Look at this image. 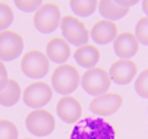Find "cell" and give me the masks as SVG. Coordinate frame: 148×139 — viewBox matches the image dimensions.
I'll return each mask as SVG.
<instances>
[{
    "instance_id": "1",
    "label": "cell",
    "mask_w": 148,
    "mask_h": 139,
    "mask_svg": "<svg viewBox=\"0 0 148 139\" xmlns=\"http://www.w3.org/2000/svg\"><path fill=\"white\" fill-rule=\"evenodd\" d=\"M70 139H116L115 127L103 118H85L74 127Z\"/></svg>"
},
{
    "instance_id": "2",
    "label": "cell",
    "mask_w": 148,
    "mask_h": 139,
    "mask_svg": "<svg viewBox=\"0 0 148 139\" xmlns=\"http://www.w3.org/2000/svg\"><path fill=\"white\" fill-rule=\"evenodd\" d=\"M80 81V73L70 64L59 66L52 74V88L63 96L73 93L78 88Z\"/></svg>"
},
{
    "instance_id": "3",
    "label": "cell",
    "mask_w": 148,
    "mask_h": 139,
    "mask_svg": "<svg viewBox=\"0 0 148 139\" xmlns=\"http://www.w3.org/2000/svg\"><path fill=\"white\" fill-rule=\"evenodd\" d=\"M60 28H62L63 39L67 43H71L78 47L87 45L90 33L85 24L78 18H75L74 16H64L60 21Z\"/></svg>"
},
{
    "instance_id": "4",
    "label": "cell",
    "mask_w": 148,
    "mask_h": 139,
    "mask_svg": "<svg viewBox=\"0 0 148 139\" xmlns=\"http://www.w3.org/2000/svg\"><path fill=\"white\" fill-rule=\"evenodd\" d=\"M81 86L85 93L97 98L106 93L110 88V77L103 68L94 67L81 77Z\"/></svg>"
},
{
    "instance_id": "5",
    "label": "cell",
    "mask_w": 148,
    "mask_h": 139,
    "mask_svg": "<svg viewBox=\"0 0 148 139\" xmlns=\"http://www.w3.org/2000/svg\"><path fill=\"white\" fill-rule=\"evenodd\" d=\"M62 21L60 8L55 3H43L34 16V25L42 33H52Z\"/></svg>"
},
{
    "instance_id": "6",
    "label": "cell",
    "mask_w": 148,
    "mask_h": 139,
    "mask_svg": "<svg viewBox=\"0 0 148 139\" xmlns=\"http://www.w3.org/2000/svg\"><path fill=\"white\" fill-rule=\"evenodd\" d=\"M25 125L27 130L35 136H48L55 131L56 121L49 111L42 108H35L27 115Z\"/></svg>"
},
{
    "instance_id": "7",
    "label": "cell",
    "mask_w": 148,
    "mask_h": 139,
    "mask_svg": "<svg viewBox=\"0 0 148 139\" xmlns=\"http://www.w3.org/2000/svg\"><path fill=\"white\" fill-rule=\"evenodd\" d=\"M21 70L29 78H43L49 73V58L39 50H31L21 60Z\"/></svg>"
},
{
    "instance_id": "8",
    "label": "cell",
    "mask_w": 148,
    "mask_h": 139,
    "mask_svg": "<svg viewBox=\"0 0 148 139\" xmlns=\"http://www.w3.org/2000/svg\"><path fill=\"white\" fill-rule=\"evenodd\" d=\"M53 96L52 86L46 82H34L29 83L23 92V100L27 106L32 108L45 107Z\"/></svg>"
},
{
    "instance_id": "9",
    "label": "cell",
    "mask_w": 148,
    "mask_h": 139,
    "mask_svg": "<svg viewBox=\"0 0 148 139\" xmlns=\"http://www.w3.org/2000/svg\"><path fill=\"white\" fill-rule=\"evenodd\" d=\"M24 42L17 32H0V61H13L23 53Z\"/></svg>"
},
{
    "instance_id": "10",
    "label": "cell",
    "mask_w": 148,
    "mask_h": 139,
    "mask_svg": "<svg viewBox=\"0 0 148 139\" xmlns=\"http://www.w3.org/2000/svg\"><path fill=\"white\" fill-rule=\"evenodd\" d=\"M123 104V98L119 93H103L101 96L94 98L90 103V110L97 115L106 117V115L115 114L116 111Z\"/></svg>"
},
{
    "instance_id": "11",
    "label": "cell",
    "mask_w": 148,
    "mask_h": 139,
    "mask_svg": "<svg viewBox=\"0 0 148 139\" xmlns=\"http://www.w3.org/2000/svg\"><path fill=\"white\" fill-rule=\"evenodd\" d=\"M137 74V66L136 63H133L132 60H117L115 61L110 70H109V77L110 81L116 82L117 85H127L134 79Z\"/></svg>"
},
{
    "instance_id": "12",
    "label": "cell",
    "mask_w": 148,
    "mask_h": 139,
    "mask_svg": "<svg viewBox=\"0 0 148 139\" xmlns=\"http://www.w3.org/2000/svg\"><path fill=\"white\" fill-rule=\"evenodd\" d=\"M140 49V43L136 35L132 32H122L116 36L113 41V50L115 53L123 60H130L133 56L137 54Z\"/></svg>"
},
{
    "instance_id": "13",
    "label": "cell",
    "mask_w": 148,
    "mask_h": 139,
    "mask_svg": "<svg viewBox=\"0 0 148 139\" xmlns=\"http://www.w3.org/2000/svg\"><path fill=\"white\" fill-rule=\"evenodd\" d=\"M58 115L62 118V121H64L66 124H74L77 123L82 114L81 104L77 99H74L73 96H63L58 102Z\"/></svg>"
},
{
    "instance_id": "14",
    "label": "cell",
    "mask_w": 148,
    "mask_h": 139,
    "mask_svg": "<svg viewBox=\"0 0 148 139\" xmlns=\"http://www.w3.org/2000/svg\"><path fill=\"white\" fill-rule=\"evenodd\" d=\"M117 36V26L115 22L101 20L92 26L91 38L97 45H108L109 42L115 41Z\"/></svg>"
},
{
    "instance_id": "15",
    "label": "cell",
    "mask_w": 148,
    "mask_h": 139,
    "mask_svg": "<svg viewBox=\"0 0 148 139\" xmlns=\"http://www.w3.org/2000/svg\"><path fill=\"white\" fill-rule=\"evenodd\" d=\"M70 54H71L70 46L63 38H53L46 45V57L52 63L62 66L63 63H66L69 60Z\"/></svg>"
},
{
    "instance_id": "16",
    "label": "cell",
    "mask_w": 148,
    "mask_h": 139,
    "mask_svg": "<svg viewBox=\"0 0 148 139\" xmlns=\"http://www.w3.org/2000/svg\"><path fill=\"white\" fill-rule=\"evenodd\" d=\"M74 58H75V63L78 66L84 67V68H94L97 66V63L101 58V53L99 50L92 46V45H84L81 47L75 50L74 53Z\"/></svg>"
},
{
    "instance_id": "17",
    "label": "cell",
    "mask_w": 148,
    "mask_h": 139,
    "mask_svg": "<svg viewBox=\"0 0 148 139\" xmlns=\"http://www.w3.org/2000/svg\"><path fill=\"white\" fill-rule=\"evenodd\" d=\"M98 6L101 16L103 18H106L108 21H112V22H113V20L123 18L129 13V8L119 6L117 1H113V0H102V1L98 3Z\"/></svg>"
},
{
    "instance_id": "18",
    "label": "cell",
    "mask_w": 148,
    "mask_h": 139,
    "mask_svg": "<svg viewBox=\"0 0 148 139\" xmlns=\"http://www.w3.org/2000/svg\"><path fill=\"white\" fill-rule=\"evenodd\" d=\"M20 98H21L20 85L14 79H8L7 86L0 92V104L4 107H11L18 103Z\"/></svg>"
},
{
    "instance_id": "19",
    "label": "cell",
    "mask_w": 148,
    "mask_h": 139,
    "mask_svg": "<svg viewBox=\"0 0 148 139\" xmlns=\"http://www.w3.org/2000/svg\"><path fill=\"white\" fill-rule=\"evenodd\" d=\"M98 6L97 0H71L70 7L78 17H90Z\"/></svg>"
},
{
    "instance_id": "20",
    "label": "cell",
    "mask_w": 148,
    "mask_h": 139,
    "mask_svg": "<svg viewBox=\"0 0 148 139\" xmlns=\"http://www.w3.org/2000/svg\"><path fill=\"white\" fill-rule=\"evenodd\" d=\"M13 18H14V14H13L11 7L7 3L0 1V32L7 31V28L13 22Z\"/></svg>"
},
{
    "instance_id": "21",
    "label": "cell",
    "mask_w": 148,
    "mask_h": 139,
    "mask_svg": "<svg viewBox=\"0 0 148 139\" xmlns=\"http://www.w3.org/2000/svg\"><path fill=\"white\" fill-rule=\"evenodd\" d=\"M0 139H18V130L8 120H0Z\"/></svg>"
},
{
    "instance_id": "22",
    "label": "cell",
    "mask_w": 148,
    "mask_h": 139,
    "mask_svg": "<svg viewBox=\"0 0 148 139\" xmlns=\"http://www.w3.org/2000/svg\"><path fill=\"white\" fill-rule=\"evenodd\" d=\"M136 38L138 43L148 46V17L140 18L136 24Z\"/></svg>"
},
{
    "instance_id": "23",
    "label": "cell",
    "mask_w": 148,
    "mask_h": 139,
    "mask_svg": "<svg viewBox=\"0 0 148 139\" xmlns=\"http://www.w3.org/2000/svg\"><path fill=\"white\" fill-rule=\"evenodd\" d=\"M134 88H136V92L138 93V96L148 99V68L144 70L137 77L136 83H134Z\"/></svg>"
},
{
    "instance_id": "24",
    "label": "cell",
    "mask_w": 148,
    "mask_h": 139,
    "mask_svg": "<svg viewBox=\"0 0 148 139\" xmlns=\"http://www.w3.org/2000/svg\"><path fill=\"white\" fill-rule=\"evenodd\" d=\"M43 4L41 0H34V1H21V0H17L16 6L21 11H25V13H29V11H34V10H38L41 8V6Z\"/></svg>"
},
{
    "instance_id": "25",
    "label": "cell",
    "mask_w": 148,
    "mask_h": 139,
    "mask_svg": "<svg viewBox=\"0 0 148 139\" xmlns=\"http://www.w3.org/2000/svg\"><path fill=\"white\" fill-rule=\"evenodd\" d=\"M8 83V74H7V68L6 66L0 61V92L7 86Z\"/></svg>"
},
{
    "instance_id": "26",
    "label": "cell",
    "mask_w": 148,
    "mask_h": 139,
    "mask_svg": "<svg viewBox=\"0 0 148 139\" xmlns=\"http://www.w3.org/2000/svg\"><path fill=\"white\" fill-rule=\"evenodd\" d=\"M136 3H137L136 0H133V1H124V0H119V1H117V4H119V6H122V7H124V8H130L132 6H134Z\"/></svg>"
},
{
    "instance_id": "27",
    "label": "cell",
    "mask_w": 148,
    "mask_h": 139,
    "mask_svg": "<svg viewBox=\"0 0 148 139\" xmlns=\"http://www.w3.org/2000/svg\"><path fill=\"white\" fill-rule=\"evenodd\" d=\"M143 11H144L148 17V0H144V1H143Z\"/></svg>"
}]
</instances>
